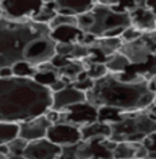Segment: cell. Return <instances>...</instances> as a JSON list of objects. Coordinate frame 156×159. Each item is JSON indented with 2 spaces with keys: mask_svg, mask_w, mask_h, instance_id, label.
Wrapping results in <instances>:
<instances>
[{
  "mask_svg": "<svg viewBox=\"0 0 156 159\" xmlns=\"http://www.w3.org/2000/svg\"><path fill=\"white\" fill-rule=\"evenodd\" d=\"M57 54V42L47 23L34 19H0V67L26 61L35 66L50 62Z\"/></svg>",
  "mask_w": 156,
  "mask_h": 159,
  "instance_id": "1",
  "label": "cell"
},
{
  "mask_svg": "<svg viewBox=\"0 0 156 159\" xmlns=\"http://www.w3.org/2000/svg\"><path fill=\"white\" fill-rule=\"evenodd\" d=\"M86 97L97 108L110 107L123 112H135L154 104L156 93L151 89L147 78L124 71L108 73L94 80L93 88L86 92Z\"/></svg>",
  "mask_w": 156,
  "mask_h": 159,
  "instance_id": "2",
  "label": "cell"
},
{
  "mask_svg": "<svg viewBox=\"0 0 156 159\" xmlns=\"http://www.w3.org/2000/svg\"><path fill=\"white\" fill-rule=\"evenodd\" d=\"M53 90L31 77H0V121L22 123L45 115Z\"/></svg>",
  "mask_w": 156,
  "mask_h": 159,
  "instance_id": "3",
  "label": "cell"
},
{
  "mask_svg": "<svg viewBox=\"0 0 156 159\" xmlns=\"http://www.w3.org/2000/svg\"><path fill=\"white\" fill-rule=\"evenodd\" d=\"M110 139L114 142H143L156 131V121L145 111L123 112L118 120L110 123Z\"/></svg>",
  "mask_w": 156,
  "mask_h": 159,
  "instance_id": "4",
  "label": "cell"
},
{
  "mask_svg": "<svg viewBox=\"0 0 156 159\" xmlns=\"http://www.w3.org/2000/svg\"><path fill=\"white\" fill-rule=\"evenodd\" d=\"M91 12L94 16V23L89 34H93L97 38L104 37L105 33L116 27H128L132 25L129 12H120L113 10L110 6L97 3L91 8Z\"/></svg>",
  "mask_w": 156,
  "mask_h": 159,
  "instance_id": "5",
  "label": "cell"
},
{
  "mask_svg": "<svg viewBox=\"0 0 156 159\" xmlns=\"http://www.w3.org/2000/svg\"><path fill=\"white\" fill-rule=\"evenodd\" d=\"M117 142L110 138H93L77 143V159H114Z\"/></svg>",
  "mask_w": 156,
  "mask_h": 159,
  "instance_id": "6",
  "label": "cell"
},
{
  "mask_svg": "<svg viewBox=\"0 0 156 159\" xmlns=\"http://www.w3.org/2000/svg\"><path fill=\"white\" fill-rule=\"evenodd\" d=\"M118 51H121L129 59L131 65H141L156 54V45L151 41L149 35L144 33L135 41L124 42Z\"/></svg>",
  "mask_w": 156,
  "mask_h": 159,
  "instance_id": "7",
  "label": "cell"
},
{
  "mask_svg": "<svg viewBox=\"0 0 156 159\" xmlns=\"http://www.w3.org/2000/svg\"><path fill=\"white\" fill-rule=\"evenodd\" d=\"M45 3L42 0H0L4 18L12 20H30L34 19Z\"/></svg>",
  "mask_w": 156,
  "mask_h": 159,
  "instance_id": "8",
  "label": "cell"
},
{
  "mask_svg": "<svg viewBox=\"0 0 156 159\" xmlns=\"http://www.w3.org/2000/svg\"><path fill=\"white\" fill-rule=\"evenodd\" d=\"M100 116V111L97 107L91 105L89 101L79 102V104L71 105L69 108L61 111L59 121L69 123V124L83 127L86 124H90L93 121H97Z\"/></svg>",
  "mask_w": 156,
  "mask_h": 159,
  "instance_id": "9",
  "label": "cell"
},
{
  "mask_svg": "<svg viewBox=\"0 0 156 159\" xmlns=\"http://www.w3.org/2000/svg\"><path fill=\"white\" fill-rule=\"evenodd\" d=\"M46 138L61 147L73 146L82 140L81 128L77 125L69 124V123H63V121L53 123L50 125L49 131H47Z\"/></svg>",
  "mask_w": 156,
  "mask_h": 159,
  "instance_id": "10",
  "label": "cell"
},
{
  "mask_svg": "<svg viewBox=\"0 0 156 159\" xmlns=\"http://www.w3.org/2000/svg\"><path fill=\"white\" fill-rule=\"evenodd\" d=\"M62 152V147L47 138L29 142L23 155L27 159H57Z\"/></svg>",
  "mask_w": 156,
  "mask_h": 159,
  "instance_id": "11",
  "label": "cell"
},
{
  "mask_svg": "<svg viewBox=\"0 0 156 159\" xmlns=\"http://www.w3.org/2000/svg\"><path fill=\"white\" fill-rule=\"evenodd\" d=\"M53 124L46 115H41L30 120L22 121L19 123V136L26 139L27 142H33V140H38V139L46 138L47 131H49L50 125Z\"/></svg>",
  "mask_w": 156,
  "mask_h": 159,
  "instance_id": "12",
  "label": "cell"
},
{
  "mask_svg": "<svg viewBox=\"0 0 156 159\" xmlns=\"http://www.w3.org/2000/svg\"><path fill=\"white\" fill-rule=\"evenodd\" d=\"M87 101L86 92L77 89L75 86L67 85L66 88H63L58 92H53V104H51V109L54 111H63L69 108L71 105L79 104V102Z\"/></svg>",
  "mask_w": 156,
  "mask_h": 159,
  "instance_id": "13",
  "label": "cell"
},
{
  "mask_svg": "<svg viewBox=\"0 0 156 159\" xmlns=\"http://www.w3.org/2000/svg\"><path fill=\"white\" fill-rule=\"evenodd\" d=\"M114 159H141L148 157L143 142H118L113 150Z\"/></svg>",
  "mask_w": 156,
  "mask_h": 159,
  "instance_id": "14",
  "label": "cell"
},
{
  "mask_svg": "<svg viewBox=\"0 0 156 159\" xmlns=\"http://www.w3.org/2000/svg\"><path fill=\"white\" fill-rule=\"evenodd\" d=\"M132 26L137 27L143 33H149L156 30V15L148 7H137L131 12Z\"/></svg>",
  "mask_w": 156,
  "mask_h": 159,
  "instance_id": "15",
  "label": "cell"
},
{
  "mask_svg": "<svg viewBox=\"0 0 156 159\" xmlns=\"http://www.w3.org/2000/svg\"><path fill=\"white\" fill-rule=\"evenodd\" d=\"M57 11L65 15H81L97 4L96 0H57Z\"/></svg>",
  "mask_w": 156,
  "mask_h": 159,
  "instance_id": "16",
  "label": "cell"
},
{
  "mask_svg": "<svg viewBox=\"0 0 156 159\" xmlns=\"http://www.w3.org/2000/svg\"><path fill=\"white\" fill-rule=\"evenodd\" d=\"M51 37L57 43H77L82 42L85 33L78 26L65 25L51 30Z\"/></svg>",
  "mask_w": 156,
  "mask_h": 159,
  "instance_id": "17",
  "label": "cell"
},
{
  "mask_svg": "<svg viewBox=\"0 0 156 159\" xmlns=\"http://www.w3.org/2000/svg\"><path fill=\"white\" fill-rule=\"evenodd\" d=\"M110 134H112L110 124L101 120L93 121L90 124L81 127L82 140H87V139H93V138H110Z\"/></svg>",
  "mask_w": 156,
  "mask_h": 159,
  "instance_id": "18",
  "label": "cell"
},
{
  "mask_svg": "<svg viewBox=\"0 0 156 159\" xmlns=\"http://www.w3.org/2000/svg\"><path fill=\"white\" fill-rule=\"evenodd\" d=\"M58 78H59V70H58V67H55L53 63H51V61L39 65L37 69V73L34 75L35 81H38L39 84H42V85L49 86V88Z\"/></svg>",
  "mask_w": 156,
  "mask_h": 159,
  "instance_id": "19",
  "label": "cell"
},
{
  "mask_svg": "<svg viewBox=\"0 0 156 159\" xmlns=\"http://www.w3.org/2000/svg\"><path fill=\"white\" fill-rule=\"evenodd\" d=\"M123 39L117 37V38H113V37H101V38H96L94 42L89 45V47H93V49H97L100 50L104 55L109 57V55L114 54L116 51L120 50V47L123 45Z\"/></svg>",
  "mask_w": 156,
  "mask_h": 159,
  "instance_id": "20",
  "label": "cell"
},
{
  "mask_svg": "<svg viewBox=\"0 0 156 159\" xmlns=\"http://www.w3.org/2000/svg\"><path fill=\"white\" fill-rule=\"evenodd\" d=\"M105 65L108 67V70H109V73L118 74V73H124L131 66V62L121 51H116L114 54L108 57Z\"/></svg>",
  "mask_w": 156,
  "mask_h": 159,
  "instance_id": "21",
  "label": "cell"
},
{
  "mask_svg": "<svg viewBox=\"0 0 156 159\" xmlns=\"http://www.w3.org/2000/svg\"><path fill=\"white\" fill-rule=\"evenodd\" d=\"M19 123L0 121V144H8L11 140L19 136Z\"/></svg>",
  "mask_w": 156,
  "mask_h": 159,
  "instance_id": "22",
  "label": "cell"
},
{
  "mask_svg": "<svg viewBox=\"0 0 156 159\" xmlns=\"http://www.w3.org/2000/svg\"><path fill=\"white\" fill-rule=\"evenodd\" d=\"M58 11H57V3L51 2V3H45V6L42 7V10L35 15L34 20L41 22V23H49L57 16Z\"/></svg>",
  "mask_w": 156,
  "mask_h": 159,
  "instance_id": "23",
  "label": "cell"
},
{
  "mask_svg": "<svg viewBox=\"0 0 156 159\" xmlns=\"http://www.w3.org/2000/svg\"><path fill=\"white\" fill-rule=\"evenodd\" d=\"M37 69H38V66H35L30 62H26V61H20V62H16L15 65H12L14 75H18V77L34 78L35 73H37Z\"/></svg>",
  "mask_w": 156,
  "mask_h": 159,
  "instance_id": "24",
  "label": "cell"
},
{
  "mask_svg": "<svg viewBox=\"0 0 156 159\" xmlns=\"http://www.w3.org/2000/svg\"><path fill=\"white\" fill-rule=\"evenodd\" d=\"M83 62H85V69L87 71V75L91 80H98L109 73L105 63H96V62H86V61Z\"/></svg>",
  "mask_w": 156,
  "mask_h": 159,
  "instance_id": "25",
  "label": "cell"
},
{
  "mask_svg": "<svg viewBox=\"0 0 156 159\" xmlns=\"http://www.w3.org/2000/svg\"><path fill=\"white\" fill-rule=\"evenodd\" d=\"M65 25H74L77 26V15H65V14H57L53 20L49 23L50 29L54 30L59 26H65Z\"/></svg>",
  "mask_w": 156,
  "mask_h": 159,
  "instance_id": "26",
  "label": "cell"
},
{
  "mask_svg": "<svg viewBox=\"0 0 156 159\" xmlns=\"http://www.w3.org/2000/svg\"><path fill=\"white\" fill-rule=\"evenodd\" d=\"M93 23H94V16H93L91 10L87 11L85 14L77 15V26L83 31V33H89L90 29L93 27Z\"/></svg>",
  "mask_w": 156,
  "mask_h": 159,
  "instance_id": "27",
  "label": "cell"
},
{
  "mask_svg": "<svg viewBox=\"0 0 156 159\" xmlns=\"http://www.w3.org/2000/svg\"><path fill=\"white\" fill-rule=\"evenodd\" d=\"M29 144V142L26 139H23L20 136L15 138L14 140H11L8 143V147H10V154H16V155H22L25 152L26 147Z\"/></svg>",
  "mask_w": 156,
  "mask_h": 159,
  "instance_id": "28",
  "label": "cell"
},
{
  "mask_svg": "<svg viewBox=\"0 0 156 159\" xmlns=\"http://www.w3.org/2000/svg\"><path fill=\"white\" fill-rule=\"evenodd\" d=\"M144 33L141 30H139L137 27H135V26H128L125 30H124V33L123 35L120 38L123 39V42H131V41H135V39H137L139 37H141Z\"/></svg>",
  "mask_w": 156,
  "mask_h": 159,
  "instance_id": "29",
  "label": "cell"
},
{
  "mask_svg": "<svg viewBox=\"0 0 156 159\" xmlns=\"http://www.w3.org/2000/svg\"><path fill=\"white\" fill-rule=\"evenodd\" d=\"M73 85H74L77 89H79V90L87 92V90H90L91 88H93L94 80H91L90 77H87V78H85V80H78V81L73 82Z\"/></svg>",
  "mask_w": 156,
  "mask_h": 159,
  "instance_id": "30",
  "label": "cell"
},
{
  "mask_svg": "<svg viewBox=\"0 0 156 159\" xmlns=\"http://www.w3.org/2000/svg\"><path fill=\"white\" fill-rule=\"evenodd\" d=\"M143 144L147 147L148 152L156 154V131H155V132H152V134H149L145 139H144Z\"/></svg>",
  "mask_w": 156,
  "mask_h": 159,
  "instance_id": "31",
  "label": "cell"
},
{
  "mask_svg": "<svg viewBox=\"0 0 156 159\" xmlns=\"http://www.w3.org/2000/svg\"><path fill=\"white\" fill-rule=\"evenodd\" d=\"M67 85H70V84H67V82H66L62 77H59L57 81H54L53 84L50 85V89L53 90V92H58V90H61V89H63V88H66Z\"/></svg>",
  "mask_w": 156,
  "mask_h": 159,
  "instance_id": "32",
  "label": "cell"
},
{
  "mask_svg": "<svg viewBox=\"0 0 156 159\" xmlns=\"http://www.w3.org/2000/svg\"><path fill=\"white\" fill-rule=\"evenodd\" d=\"M14 70L12 66H3L0 67V77H12Z\"/></svg>",
  "mask_w": 156,
  "mask_h": 159,
  "instance_id": "33",
  "label": "cell"
},
{
  "mask_svg": "<svg viewBox=\"0 0 156 159\" xmlns=\"http://www.w3.org/2000/svg\"><path fill=\"white\" fill-rule=\"evenodd\" d=\"M144 111L148 113V116H149L151 119H154V120L156 121V104H151L148 108H145Z\"/></svg>",
  "mask_w": 156,
  "mask_h": 159,
  "instance_id": "34",
  "label": "cell"
},
{
  "mask_svg": "<svg viewBox=\"0 0 156 159\" xmlns=\"http://www.w3.org/2000/svg\"><path fill=\"white\" fill-rule=\"evenodd\" d=\"M147 7L156 15V0H148V2H147Z\"/></svg>",
  "mask_w": 156,
  "mask_h": 159,
  "instance_id": "35",
  "label": "cell"
},
{
  "mask_svg": "<svg viewBox=\"0 0 156 159\" xmlns=\"http://www.w3.org/2000/svg\"><path fill=\"white\" fill-rule=\"evenodd\" d=\"M0 152L8 157V155H10V147H8V144H0Z\"/></svg>",
  "mask_w": 156,
  "mask_h": 159,
  "instance_id": "36",
  "label": "cell"
},
{
  "mask_svg": "<svg viewBox=\"0 0 156 159\" xmlns=\"http://www.w3.org/2000/svg\"><path fill=\"white\" fill-rule=\"evenodd\" d=\"M8 159H27L25 155H16V154H10L8 155Z\"/></svg>",
  "mask_w": 156,
  "mask_h": 159,
  "instance_id": "37",
  "label": "cell"
},
{
  "mask_svg": "<svg viewBox=\"0 0 156 159\" xmlns=\"http://www.w3.org/2000/svg\"><path fill=\"white\" fill-rule=\"evenodd\" d=\"M147 2L148 0H135L136 7H147Z\"/></svg>",
  "mask_w": 156,
  "mask_h": 159,
  "instance_id": "38",
  "label": "cell"
},
{
  "mask_svg": "<svg viewBox=\"0 0 156 159\" xmlns=\"http://www.w3.org/2000/svg\"><path fill=\"white\" fill-rule=\"evenodd\" d=\"M98 4H105V6H112L113 4V0H96Z\"/></svg>",
  "mask_w": 156,
  "mask_h": 159,
  "instance_id": "39",
  "label": "cell"
},
{
  "mask_svg": "<svg viewBox=\"0 0 156 159\" xmlns=\"http://www.w3.org/2000/svg\"><path fill=\"white\" fill-rule=\"evenodd\" d=\"M148 35H149V38H151V41L155 43L156 45V30H154V31H149V33H147Z\"/></svg>",
  "mask_w": 156,
  "mask_h": 159,
  "instance_id": "40",
  "label": "cell"
},
{
  "mask_svg": "<svg viewBox=\"0 0 156 159\" xmlns=\"http://www.w3.org/2000/svg\"><path fill=\"white\" fill-rule=\"evenodd\" d=\"M0 159H8V157H7V155H4V154H2V152H0Z\"/></svg>",
  "mask_w": 156,
  "mask_h": 159,
  "instance_id": "41",
  "label": "cell"
},
{
  "mask_svg": "<svg viewBox=\"0 0 156 159\" xmlns=\"http://www.w3.org/2000/svg\"><path fill=\"white\" fill-rule=\"evenodd\" d=\"M3 18H4V12H3L2 7H0V19H3Z\"/></svg>",
  "mask_w": 156,
  "mask_h": 159,
  "instance_id": "42",
  "label": "cell"
},
{
  "mask_svg": "<svg viewBox=\"0 0 156 159\" xmlns=\"http://www.w3.org/2000/svg\"><path fill=\"white\" fill-rule=\"evenodd\" d=\"M43 3H51V2H57V0H42Z\"/></svg>",
  "mask_w": 156,
  "mask_h": 159,
  "instance_id": "43",
  "label": "cell"
},
{
  "mask_svg": "<svg viewBox=\"0 0 156 159\" xmlns=\"http://www.w3.org/2000/svg\"><path fill=\"white\" fill-rule=\"evenodd\" d=\"M141 159H154V158H149V157H147V158H141Z\"/></svg>",
  "mask_w": 156,
  "mask_h": 159,
  "instance_id": "44",
  "label": "cell"
},
{
  "mask_svg": "<svg viewBox=\"0 0 156 159\" xmlns=\"http://www.w3.org/2000/svg\"><path fill=\"white\" fill-rule=\"evenodd\" d=\"M154 104H156V97H155V101H154Z\"/></svg>",
  "mask_w": 156,
  "mask_h": 159,
  "instance_id": "45",
  "label": "cell"
},
{
  "mask_svg": "<svg viewBox=\"0 0 156 159\" xmlns=\"http://www.w3.org/2000/svg\"><path fill=\"white\" fill-rule=\"evenodd\" d=\"M154 81H155V82H156V78H155V80H154Z\"/></svg>",
  "mask_w": 156,
  "mask_h": 159,
  "instance_id": "46",
  "label": "cell"
}]
</instances>
